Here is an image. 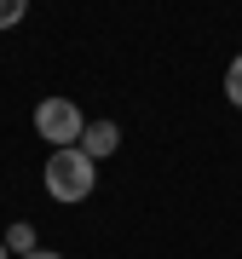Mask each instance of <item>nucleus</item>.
<instances>
[{
    "label": "nucleus",
    "mask_w": 242,
    "mask_h": 259,
    "mask_svg": "<svg viewBox=\"0 0 242 259\" xmlns=\"http://www.w3.org/2000/svg\"><path fill=\"white\" fill-rule=\"evenodd\" d=\"M41 179H47V196H52V202L75 207V202H87V196L98 190V161L87 156L81 144H58L52 156H47V167H41Z\"/></svg>",
    "instance_id": "f257e3e1"
},
{
    "label": "nucleus",
    "mask_w": 242,
    "mask_h": 259,
    "mask_svg": "<svg viewBox=\"0 0 242 259\" xmlns=\"http://www.w3.org/2000/svg\"><path fill=\"white\" fill-rule=\"evenodd\" d=\"M0 236H6V248L18 253V259L41 248V242H35V225H29V219H18V225H6V231H0Z\"/></svg>",
    "instance_id": "20e7f679"
},
{
    "label": "nucleus",
    "mask_w": 242,
    "mask_h": 259,
    "mask_svg": "<svg viewBox=\"0 0 242 259\" xmlns=\"http://www.w3.org/2000/svg\"><path fill=\"white\" fill-rule=\"evenodd\" d=\"M225 98H231L236 110H242V52L231 58V69H225Z\"/></svg>",
    "instance_id": "423d86ee"
},
{
    "label": "nucleus",
    "mask_w": 242,
    "mask_h": 259,
    "mask_svg": "<svg viewBox=\"0 0 242 259\" xmlns=\"http://www.w3.org/2000/svg\"><path fill=\"white\" fill-rule=\"evenodd\" d=\"M23 259H64L58 248H35V253H23Z\"/></svg>",
    "instance_id": "0eeeda50"
},
{
    "label": "nucleus",
    "mask_w": 242,
    "mask_h": 259,
    "mask_svg": "<svg viewBox=\"0 0 242 259\" xmlns=\"http://www.w3.org/2000/svg\"><path fill=\"white\" fill-rule=\"evenodd\" d=\"M29 18V0H0V35H6V29H18Z\"/></svg>",
    "instance_id": "39448f33"
},
{
    "label": "nucleus",
    "mask_w": 242,
    "mask_h": 259,
    "mask_svg": "<svg viewBox=\"0 0 242 259\" xmlns=\"http://www.w3.org/2000/svg\"><path fill=\"white\" fill-rule=\"evenodd\" d=\"M81 150L93 161H110L115 150H121V127L115 121H87V133H81Z\"/></svg>",
    "instance_id": "7ed1b4c3"
},
{
    "label": "nucleus",
    "mask_w": 242,
    "mask_h": 259,
    "mask_svg": "<svg viewBox=\"0 0 242 259\" xmlns=\"http://www.w3.org/2000/svg\"><path fill=\"white\" fill-rule=\"evenodd\" d=\"M35 133H41L52 150H58V144H81L87 115L75 110V98H58V93H52V98H41V104H35Z\"/></svg>",
    "instance_id": "f03ea898"
},
{
    "label": "nucleus",
    "mask_w": 242,
    "mask_h": 259,
    "mask_svg": "<svg viewBox=\"0 0 242 259\" xmlns=\"http://www.w3.org/2000/svg\"><path fill=\"white\" fill-rule=\"evenodd\" d=\"M0 259H12V248H6V236H0Z\"/></svg>",
    "instance_id": "6e6552de"
}]
</instances>
